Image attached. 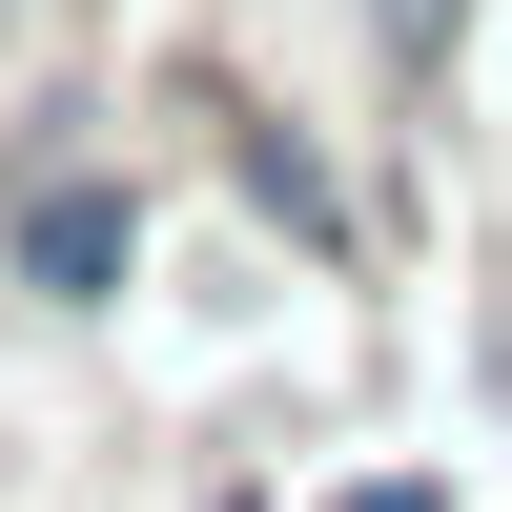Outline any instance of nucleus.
<instances>
[{
  "label": "nucleus",
  "instance_id": "nucleus-1",
  "mask_svg": "<svg viewBox=\"0 0 512 512\" xmlns=\"http://www.w3.org/2000/svg\"><path fill=\"white\" fill-rule=\"evenodd\" d=\"M0 287L41 328H82V308L144 287V164L82 144V103H21V144H0Z\"/></svg>",
  "mask_w": 512,
  "mask_h": 512
},
{
  "label": "nucleus",
  "instance_id": "nucleus-4",
  "mask_svg": "<svg viewBox=\"0 0 512 512\" xmlns=\"http://www.w3.org/2000/svg\"><path fill=\"white\" fill-rule=\"evenodd\" d=\"M308 512H451V472H349V492H308Z\"/></svg>",
  "mask_w": 512,
  "mask_h": 512
},
{
  "label": "nucleus",
  "instance_id": "nucleus-3",
  "mask_svg": "<svg viewBox=\"0 0 512 512\" xmlns=\"http://www.w3.org/2000/svg\"><path fill=\"white\" fill-rule=\"evenodd\" d=\"M369 21V82L390 103H451V62H472V0H349Z\"/></svg>",
  "mask_w": 512,
  "mask_h": 512
},
{
  "label": "nucleus",
  "instance_id": "nucleus-5",
  "mask_svg": "<svg viewBox=\"0 0 512 512\" xmlns=\"http://www.w3.org/2000/svg\"><path fill=\"white\" fill-rule=\"evenodd\" d=\"M205 512H267V492H246V472H205Z\"/></svg>",
  "mask_w": 512,
  "mask_h": 512
},
{
  "label": "nucleus",
  "instance_id": "nucleus-2",
  "mask_svg": "<svg viewBox=\"0 0 512 512\" xmlns=\"http://www.w3.org/2000/svg\"><path fill=\"white\" fill-rule=\"evenodd\" d=\"M205 144H226V185H246V226H267V246H308V267H349V246H369V185L328 164V123H308V103L226 82V103H205Z\"/></svg>",
  "mask_w": 512,
  "mask_h": 512
}]
</instances>
